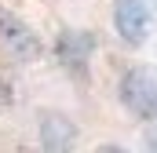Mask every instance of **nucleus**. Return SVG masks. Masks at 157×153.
<instances>
[{"mask_svg": "<svg viewBox=\"0 0 157 153\" xmlns=\"http://www.w3.org/2000/svg\"><path fill=\"white\" fill-rule=\"evenodd\" d=\"M117 95H121V106L132 117L157 124V66L139 62V66L124 69V76L117 84Z\"/></svg>", "mask_w": 157, "mask_h": 153, "instance_id": "nucleus-1", "label": "nucleus"}, {"mask_svg": "<svg viewBox=\"0 0 157 153\" xmlns=\"http://www.w3.org/2000/svg\"><path fill=\"white\" fill-rule=\"evenodd\" d=\"M157 26V0H113V29L128 47H143Z\"/></svg>", "mask_w": 157, "mask_h": 153, "instance_id": "nucleus-2", "label": "nucleus"}, {"mask_svg": "<svg viewBox=\"0 0 157 153\" xmlns=\"http://www.w3.org/2000/svg\"><path fill=\"white\" fill-rule=\"evenodd\" d=\"M0 51L11 58V62H33L40 58V40L37 33L11 11L0 7Z\"/></svg>", "mask_w": 157, "mask_h": 153, "instance_id": "nucleus-3", "label": "nucleus"}, {"mask_svg": "<svg viewBox=\"0 0 157 153\" xmlns=\"http://www.w3.org/2000/svg\"><path fill=\"white\" fill-rule=\"evenodd\" d=\"M77 139V124L62 113H44L40 117V146L44 150H70Z\"/></svg>", "mask_w": 157, "mask_h": 153, "instance_id": "nucleus-4", "label": "nucleus"}, {"mask_svg": "<svg viewBox=\"0 0 157 153\" xmlns=\"http://www.w3.org/2000/svg\"><path fill=\"white\" fill-rule=\"evenodd\" d=\"M91 47H95V40L88 37V33H62V37H59V58H62L66 66L84 69V62H88Z\"/></svg>", "mask_w": 157, "mask_h": 153, "instance_id": "nucleus-5", "label": "nucleus"}, {"mask_svg": "<svg viewBox=\"0 0 157 153\" xmlns=\"http://www.w3.org/2000/svg\"><path fill=\"white\" fill-rule=\"evenodd\" d=\"M146 146H154V150H157V131H154V139H150V142H146Z\"/></svg>", "mask_w": 157, "mask_h": 153, "instance_id": "nucleus-6", "label": "nucleus"}]
</instances>
